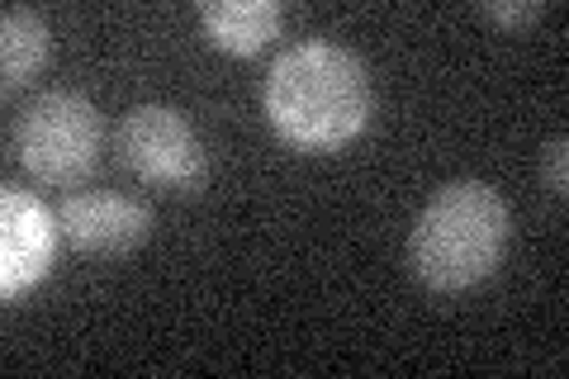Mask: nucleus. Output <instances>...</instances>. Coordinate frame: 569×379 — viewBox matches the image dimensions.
<instances>
[{
  "label": "nucleus",
  "instance_id": "nucleus-6",
  "mask_svg": "<svg viewBox=\"0 0 569 379\" xmlns=\"http://www.w3.org/2000/svg\"><path fill=\"white\" fill-rule=\"evenodd\" d=\"M58 228H62V242L77 247L81 257H129V251L148 242L152 213L148 205L129 200V195L81 190L58 205Z\"/></svg>",
  "mask_w": 569,
  "mask_h": 379
},
{
  "label": "nucleus",
  "instance_id": "nucleus-8",
  "mask_svg": "<svg viewBox=\"0 0 569 379\" xmlns=\"http://www.w3.org/2000/svg\"><path fill=\"white\" fill-rule=\"evenodd\" d=\"M48 52H52V29L39 10L10 6L0 14V90H6V96L24 90L39 77Z\"/></svg>",
  "mask_w": 569,
  "mask_h": 379
},
{
  "label": "nucleus",
  "instance_id": "nucleus-5",
  "mask_svg": "<svg viewBox=\"0 0 569 379\" xmlns=\"http://www.w3.org/2000/svg\"><path fill=\"white\" fill-rule=\"evenodd\" d=\"M58 213H48L29 190L6 186L0 190V295L14 303L48 276L58 257Z\"/></svg>",
  "mask_w": 569,
  "mask_h": 379
},
{
  "label": "nucleus",
  "instance_id": "nucleus-10",
  "mask_svg": "<svg viewBox=\"0 0 569 379\" xmlns=\"http://www.w3.org/2000/svg\"><path fill=\"white\" fill-rule=\"evenodd\" d=\"M479 10H485V20L503 24V29H527L546 14V6H537V0H489V6H479Z\"/></svg>",
  "mask_w": 569,
  "mask_h": 379
},
{
  "label": "nucleus",
  "instance_id": "nucleus-3",
  "mask_svg": "<svg viewBox=\"0 0 569 379\" xmlns=\"http://www.w3.org/2000/svg\"><path fill=\"white\" fill-rule=\"evenodd\" d=\"M104 123L81 90H43L14 123V152L43 186H81L100 161Z\"/></svg>",
  "mask_w": 569,
  "mask_h": 379
},
{
  "label": "nucleus",
  "instance_id": "nucleus-2",
  "mask_svg": "<svg viewBox=\"0 0 569 379\" xmlns=\"http://www.w3.org/2000/svg\"><path fill=\"white\" fill-rule=\"evenodd\" d=\"M512 213L485 180H447L408 232V270L432 295H466L485 285L508 251Z\"/></svg>",
  "mask_w": 569,
  "mask_h": 379
},
{
  "label": "nucleus",
  "instance_id": "nucleus-7",
  "mask_svg": "<svg viewBox=\"0 0 569 379\" xmlns=\"http://www.w3.org/2000/svg\"><path fill=\"white\" fill-rule=\"evenodd\" d=\"M200 24L223 52L252 58V52H261L271 39H280L284 6H276V0H204Z\"/></svg>",
  "mask_w": 569,
  "mask_h": 379
},
{
  "label": "nucleus",
  "instance_id": "nucleus-9",
  "mask_svg": "<svg viewBox=\"0 0 569 379\" xmlns=\"http://www.w3.org/2000/svg\"><path fill=\"white\" fill-rule=\"evenodd\" d=\"M541 186L556 195V200H565V195H569V142H565V133L546 142V152H541Z\"/></svg>",
  "mask_w": 569,
  "mask_h": 379
},
{
  "label": "nucleus",
  "instance_id": "nucleus-4",
  "mask_svg": "<svg viewBox=\"0 0 569 379\" xmlns=\"http://www.w3.org/2000/svg\"><path fill=\"white\" fill-rule=\"evenodd\" d=\"M119 157L138 180L162 190H194L209 171L204 142L171 104H133L119 119Z\"/></svg>",
  "mask_w": 569,
  "mask_h": 379
},
{
  "label": "nucleus",
  "instance_id": "nucleus-1",
  "mask_svg": "<svg viewBox=\"0 0 569 379\" xmlns=\"http://www.w3.org/2000/svg\"><path fill=\"white\" fill-rule=\"evenodd\" d=\"M266 119L271 129L299 152H337L351 138L366 133L370 110H376V90L370 71L342 43H295L266 71L261 90Z\"/></svg>",
  "mask_w": 569,
  "mask_h": 379
}]
</instances>
